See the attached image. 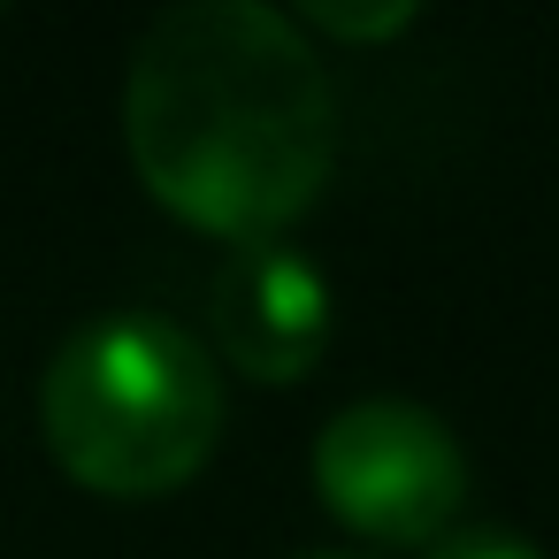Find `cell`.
I'll return each mask as SVG.
<instances>
[{"label":"cell","mask_w":559,"mask_h":559,"mask_svg":"<svg viewBox=\"0 0 559 559\" xmlns=\"http://www.w3.org/2000/svg\"><path fill=\"white\" fill-rule=\"evenodd\" d=\"M299 24H314L330 39H391V32L414 24V9H307Z\"/></svg>","instance_id":"6"},{"label":"cell","mask_w":559,"mask_h":559,"mask_svg":"<svg viewBox=\"0 0 559 559\" xmlns=\"http://www.w3.org/2000/svg\"><path fill=\"white\" fill-rule=\"evenodd\" d=\"M39 429L100 498L185 490L223 437V368L169 314H100L39 376Z\"/></svg>","instance_id":"2"},{"label":"cell","mask_w":559,"mask_h":559,"mask_svg":"<svg viewBox=\"0 0 559 559\" xmlns=\"http://www.w3.org/2000/svg\"><path fill=\"white\" fill-rule=\"evenodd\" d=\"M421 559H544L521 528H490V521H452L437 544H421Z\"/></svg>","instance_id":"5"},{"label":"cell","mask_w":559,"mask_h":559,"mask_svg":"<svg viewBox=\"0 0 559 559\" xmlns=\"http://www.w3.org/2000/svg\"><path fill=\"white\" fill-rule=\"evenodd\" d=\"M314 490L353 536L421 551L452 528L467 498V452L429 406L360 399L314 437Z\"/></svg>","instance_id":"3"},{"label":"cell","mask_w":559,"mask_h":559,"mask_svg":"<svg viewBox=\"0 0 559 559\" xmlns=\"http://www.w3.org/2000/svg\"><path fill=\"white\" fill-rule=\"evenodd\" d=\"M314 559H360V551H314Z\"/></svg>","instance_id":"7"},{"label":"cell","mask_w":559,"mask_h":559,"mask_svg":"<svg viewBox=\"0 0 559 559\" xmlns=\"http://www.w3.org/2000/svg\"><path fill=\"white\" fill-rule=\"evenodd\" d=\"M207 322H215V345L238 376L299 383L330 353V284L284 238L230 246L215 269V292H207Z\"/></svg>","instance_id":"4"},{"label":"cell","mask_w":559,"mask_h":559,"mask_svg":"<svg viewBox=\"0 0 559 559\" xmlns=\"http://www.w3.org/2000/svg\"><path fill=\"white\" fill-rule=\"evenodd\" d=\"M123 139L169 215L223 246H269L330 185L337 93L299 16L261 0H185L131 47Z\"/></svg>","instance_id":"1"}]
</instances>
